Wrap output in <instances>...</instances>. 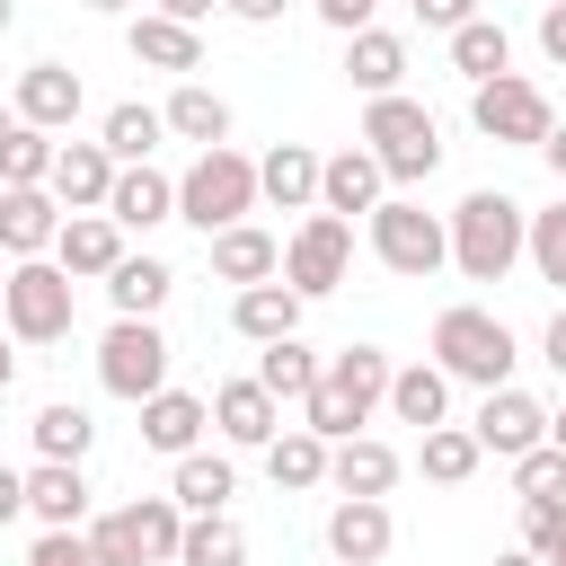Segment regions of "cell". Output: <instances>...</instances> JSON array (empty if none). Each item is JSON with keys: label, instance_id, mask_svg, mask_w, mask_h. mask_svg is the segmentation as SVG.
<instances>
[{"label": "cell", "instance_id": "obj_32", "mask_svg": "<svg viewBox=\"0 0 566 566\" xmlns=\"http://www.w3.org/2000/svg\"><path fill=\"white\" fill-rule=\"evenodd\" d=\"M451 71H460L469 88L504 80V71H513V35H504L495 18H469V27H451Z\"/></svg>", "mask_w": 566, "mask_h": 566}, {"label": "cell", "instance_id": "obj_37", "mask_svg": "<svg viewBox=\"0 0 566 566\" xmlns=\"http://www.w3.org/2000/svg\"><path fill=\"white\" fill-rule=\"evenodd\" d=\"M177 566H248V531H239L230 513H186Z\"/></svg>", "mask_w": 566, "mask_h": 566}, {"label": "cell", "instance_id": "obj_5", "mask_svg": "<svg viewBox=\"0 0 566 566\" xmlns=\"http://www.w3.org/2000/svg\"><path fill=\"white\" fill-rule=\"evenodd\" d=\"M513 363H522V345H513V327H504L495 310L460 301V310H442V318H433V371H442V380L504 389V380H513Z\"/></svg>", "mask_w": 566, "mask_h": 566}, {"label": "cell", "instance_id": "obj_31", "mask_svg": "<svg viewBox=\"0 0 566 566\" xmlns=\"http://www.w3.org/2000/svg\"><path fill=\"white\" fill-rule=\"evenodd\" d=\"M168 495H177V513H230L239 469H230L221 451H186V460H177V478H168Z\"/></svg>", "mask_w": 566, "mask_h": 566}, {"label": "cell", "instance_id": "obj_28", "mask_svg": "<svg viewBox=\"0 0 566 566\" xmlns=\"http://www.w3.org/2000/svg\"><path fill=\"white\" fill-rule=\"evenodd\" d=\"M159 124H168L177 142H195V150H221V142H230V97L203 88V80H177V97L159 106Z\"/></svg>", "mask_w": 566, "mask_h": 566}, {"label": "cell", "instance_id": "obj_60", "mask_svg": "<svg viewBox=\"0 0 566 566\" xmlns=\"http://www.w3.org/2000/svg\"><path fill=\"white\" fill-rule=\"evenodd\" d=\"M9 124H18V115H9V106H0V133H9Z\"/></svg>", "mask_w": 566, "mask_h": 566}, {"label": "cell", "instance_id": "obj_23", "mask_svg": "<svg viewBox=\"0 0 566 566\" xmlns=\"http://www.w3.org/2000/svg\"><path fill=\"white\" fill-rule=\"evenodd\" d=\"M256 203L274 212H318V150L310 142H274L256 159Z\"/></svg>", "mask_w": 566, "mask_h": 566}, {"label": "cell", "instance_id": "obj_12", "mask_svg": "<svg viewBox=\"0 0 566 566\" xmlns=\"http://www.w3.org/2000/svg\"><path fill=\"white\" fill-rule=\"evenodd\" d=\"M80 106H88V88H80V71H71V62H27V71H18V97H9V115H18V124H35V133H53V142H62V133L80 124Z\"/></svg>", "mask_w": 566, "mask_h": 566}, {"label": "cell", "instance_id": "obj_57", "mask_svg": "<svg viewBox=\"0 0 566 566\" xmlns=\"http://www.w3.org/2000/svg\"><path fill=\"white\" fill-rule=\"evenodd\" d=\"M548 442H557V451H566V407H557V416H548Z\"/></svg>", "mask_w": 566, "mask_h": 566}, {"label": "cell", "instance_id": "obj_50", "mask_svg": "<svg viewBox=\"0 0 566 566\" xmlns=\"http://www.w3.org/2000/svg\"><path fill=\"white\" fill-rule=\"evenodd\" d=\"M221 9H230V18H239V27H274V18H283V9H292V0H221Z\"/></svg>", "mask_w": 566, "mask_h": 566}, {"label": "cell", "instance_id": "obj_20", "mask_svg": "<svg viewBox=\"0 0 566 566\" xmlns=\"http://www.w3.org/2000/svg\"><path fill=\"white\" fill-rule=\"evenodd\" d=\"M203 407H212V433H221V442H239V451H265V442L283 433V407H274L256 380H221Z\"/></svg>", "mask_w": 566, "mask_h": 566}, {"label": "cell", "instance_id": "obj_52", "mask_svg": "<svg viewBox=\"0 0 566 566\" xmlns=\"http://www.w3.org/2000/svg\"><path fill=\"white\" fill-rule=\"evenodd\" d=\"M150 9H159V18H177V27H203L221 0H150Z\"/></svg>", "mask_w": 566, "mask_h": 566}, {"label": "cell", "instance_id": "obj_27", "mask_svg": "<svg viewBox=\"0 0 566 566\" xmlns=\"http://www.w3.org/2000/svg\"><path fill=\"white\" fill-rule=\"evenodd\" d=\"M345 80H354L363 97H398V88H407V35H389V27L345 35Z\"/></svg>", "mask_w": 566, "mask_h": 566}, {"label": "cell", "instance_id": "obj_11", "mask_svg": "<svg viewBox=\"0 0 566 566\" xmlns=\"http://www.w3.org/2000/svg\"><path fill=\"white\" fill-rule=\"evenodd\" d=\"M469 433H478V451H495V460H522V451H539L548 442V407L531 398V389H478V416H469Z\"/></svg>", "mask_w": 566, "mask_h": 566}, {"label": "cell", "instance_id": "obj_36", "mask_svg": "<svg viewBox=\"0 0 566 566\" xmlns=\"http://www.w3.org/2000/svg\"><path fill=\"white\" fill-rule=\"evenodd\" d=\"M478 460H486V451H478V433H469V424H433V433H416V469H424L433 486H469V478H478Z\"/></svg>", "mask_w": 566, "mask_h": 566}, {"label": "cell", "instance_id": "obj_45", "mask_svg": "<svg viewBox=\"0 0 566 566\" xmlns=\"http://www.w3.org/2000/svg\"><path fill=\"white\" fill-rule=\"evenodd\" d=\"M557 522H566V504H522V548L539 557V548L557 539Z\"/></svg>", "mask_w": 566, "mask_h": 566}, {"label": "cell", "instance_id": "obj_21", "mask_svg": "<svg viewBox=\"0 0 566 566\" xmlns=\"http://www.w3.org/2000/svg\"><path fill=\"white\" fill-rule=\"evenodd\" d=\"M27 513L44 531H88V469L80 460H35L27 469Z\"/></svg>", "mask_w": 566, "mask_h": 566}, {"label": "cell", "instance_id": "obj_56", "mask_svg": "<svg viewBox=\"0 0 566 566\" xmlns=\"http://www.w3.org/2000/svg\"><path fill=\"white\" fill-rule=\"evenodd\" d=\"M9 380H18V354H9V336H0V389H9Z\"/></svg>", "mask_w": 566, "mask_h": 566}, {"label": "cell", "instance_id": "obj_44", "mask_svg": "<svg viewBox=\"0 0 566 566\" xmlns=\"http://www.w3.org/2000/svg\"><path fill=\"white\" fill-rule=\"evenodd\" d=\"M27 566H88V539H80V531H44V539L27 548Z\"/></svg>", "mask_w": 566, "mask_h": 566}, {"label": "cell", "instance_id": "obj_15", "mask_svg": "<svg viewBox=\"0 0 566 566\" xmlns=\"http://www.w3.org/2000/svg\"><path fill=\"white\" fill-rule=\"evenodd\" d=\"M106 186H115L106 142H53V177H44V195H53L62 212H106Z\"/></svg>", "mask_w": 566, "mask_h": 566}, {"label": "cell", "instance_id": "obj_26", "mask_svg": "<svg viewBox=\"0 0 566 566\" xmlns=\"http://www.w3.org/2000/svg\"><path fill=\"white\" fill-rule=\"evenodd\" d=\"M398 451L380 442V433H354V442H327V486L336 495H389L398 486Z\"/></svg>", "mask_w": 566, "mask_h": 566}, {"label": "cell", "instance_id": "obj_14", "mask_svg": "<svg viewBox=\"0 0 566 566\" xmlns=\"http://www.w3.org/2000/svg\"><path fill=\"white\" fill-rule=\"evenodd\" d=\"M53 265H62L71 283H106V274L124 265V230H115L106 212H62V230H53Z\"/></svg>", "mask_w": 566, "mask_h": 566}, {"label": "cell", "instance_id": "obj_25", "mask_svg": "<svg viewBox=\"0 0 566 566\" xmlns=\"http://www.w3.org/2000/svg\"><path fill=\"white\" fill-rule=\"evenodd\" d=\"M301 292L274 274V283H248V292H230V327L248 336V345H274V336H301Z\"/></svg>", "mask_w": 566, "mask_h": 566}, {"label": "cell", "instance_id": "obj_47", "mask_svg": "<svg viewBox=\"0 0 566 566\" xmlns=\"http://www.w3.org/2000/svg\"><path fill=\"white\" fill-rule=\"evenodd\" d=\"M310 9H318V18H327V27H336V35H363V27H371V9H380V0H310Z\"/></svg>", "mask_w": 566, "mask_h": 566}, {"label": "cell", "instance_id": "obj_29", "mask_svg": "<svg viewBox=\"0 0 566 566\" xmlns=\"http://www.w3.org/2000/svg\"><path fill=\"white\" fill-rule=\"evenodd\" d=\"M318 363H327V354H310L301 336H274V345H256V371H248V380H256L274 407H301V398L318 389Z\"/></svg>", "mask_w": 566, "mask_h": 566}, {"label": "cell", "instance_id": "obj_46", "mask_svg": "<svg viewBox=\"0 0 566 566\" xmlns=\"http://www.w3.org/2000/svg\"><path fill=\"white\" fill-rule=\"evenodd\" d=\"M469 18H478V0H416V27H433V35H451Z\"/></svg>", "mask_w": 566, "mask_h": 566}, {"label": "cell", "instance_id": "obj_58", "mask_svg": "<svg viewBox=\"0 0 566 566\" xmlns=\"http://www.w3.org/2000/svg\"><path fill=\"white\" fill-rule=\"evenodd\" d=\"M495 566H539V557H531V548H513V557H495Z\"/></svg>", "mask_w": 566, "mask_h": 566}, {"label": "cell", "instance_id": "obj_24", "mask_svg": "<svg viewBox=\"0 0 566 566\" xmlns=\"http://www.w3.org/2000/svg\"><path fill=\"white\" fill-rule=\"evenodd\" d=\"M203 248H212V274H221V283H239V292L283 274V239H274V230H256V221H230V230H212Z\"/></svg>", "mask_w": 566, "mask_h": 566}, {"label": "cell", "instance_id": "obj_22", "mask_svg": "<svg viewBox=\"0 0 566 566\" xmlns=\"http://www.w3.org/2000/svg\"><path fill=\"white\" fill-rule=\"evenodd\" d=\"M124 53L142 62V71H203V27H177V18H159V9H142L133 27H124Z\"/></svg>", "mask_w": 566, "mask_h": 566}, {"label": "cell", "instance_id": "obj_19", "mask_svg": "<svg viewBox=\"0 0 566 566\" xmlns=\"http://www.w3.org/2000/svg\"><path fill=\"white\" fill-rule=\"evenodd\" d=\"M106 221H115L124 239L177 221V177H159L150 159H142V168H115V186H106Z\"/></svg>", "mask_w": 566, "mask_h": 566}, {"label": "cell", "instance_id": "obj_16", "mask_svg": "<svg viewBox=\"0 0 566 566\" xmlns=\"http://www.w3.org/2000/svg\"><path fill=\"white\" fill-rule=\"evenodd\" d=\"M380 195H389V177H380V159H371L363 142H345V150H327V159H318V212L354 221V212H371Z\"/></svg>", "mask_w": 566, "mask_h": 566}, {"label": "cell", "instance_id": "obj_35", "mask_svg": "<svg viewBox=\"0 0 566 566\" xmlns=\"http://www.w3.org/2000/svg\"><path fill=\"white\" fill-rule=\"evenodd\" d=\"M265 478H274V486H292V495L327 486V442H318V433H301V424H283V433L265 442Z\"/></svg>", "mask_w": 566, "mask_h": 566}, {"label": "cell", "instance_id": "obj_3", "mask_svg": "<svg viewBox=\"0 0 566 566\" xmlns=\"http://www.w3.org/2000/svg\"><path fill=\"white\" fill-rule=\"evenodd\" d=\"M363 150L380 159V177H389V195H407V186H424L433 168H442V124H433V106L424 97H371L363 106Z\"/></svg>", "mask_w": 566, "mask_h": 566}, {"label": "cell", "instance_id": "obj_38", "mask_svg": "<svg viewBox=\"0 0 566 566\" xmlns=\"http://www.w3.org/2000/svg\"><path fill=\"white\" fill-rule=\"evenodd\" d=\"M35 460H88V442H97V424H88V407H71V398H53V407H35Z\"/></svg>", "mask_w": 566, "mask_h": 566}, {"label": "cell", "instance_id": "obj_59", "mask_svg": "<svg viewBox=\"0 0 566 566\" xmlns=\"http://www.w3.org/2000/svg\"><path fill=\"white\" fill-rule=\"evenodd\" d=\"M9 27H18V0H0V35H9Z\"/></svg>", "mask_w": 566, "mask_h": 566}, {"label": "cell", "instance_id": "obj_54", "mask_svg": "<svg viewBox=\"0 0 566 566\" xmlns=\"http://www.w3.org/2000/svg\"><path fill=\"white\" fill-rule=\"evenodd\" d=\"M539 566H566V522H557V539L539 548Z\"/></svg>", "mask_w": 566, "mask_h": 566}, {"label": "cell", "instance_id": "obj_53", "mask_svg": "<svg viewBox=\"0 0 566 566\" xmlns=\"http://www.w3.org/2000/svg\"><path fill=\"white\" fill-rule=\"evenodd\" d=\"M539 159H548V177H557V195H566V124H548V142H539Z\"/></svg>", "mask_w": 566, "mask_h": 566}, {"label": "cell", "instance_id": "obj_10", "mask_svg": "<svg viewBox=\"0 0 566 566\" xmlns=\"http://www.w3.org/2000/svg\"><path fill=\"white\" fill-rule=\"evenodd\" d=\"M345 274H354V221H336V212H301V230L283 239V283H292L301 301H327Z\"/></svg>", "mask_w": 566, "mask_h": 566}, {"label": "cell", "instance_id": "obj_49", "mask_svg": "<svg viewBox=\"0 0 566 566\" xmlns=\"http://www.w3.org/2000/svg\"><path fill=\"white\" fill-rule=\"evenodd\" d=\"M18 513H27V469H9V460H0V531H9Z\"/></svg>", "mask_w": 566, "mask_h": 566}, {"label": "cell", "instance_id": "obj_51", "mask_svg": "<svg viewBox=\"0 0 566 566\" xmlns=\"http://www.w3.org/2000/svg\"><path fill=\"white\" fill-rule=\"evenodd\" d=\"M539 354H548V371H557V380H566V301H557V318H548V327H539Z\"/></svg>", "mask_w": 566, "mask_h": 566}, {"label": "cell", "instance_id": "obj_8", "mask_svg": "<svg viewBox=\"0 0 566 566\" xmlns=\"http://www.w3.org/2000/svg\"><path fill=\"white\" fill-rule=\"evenodd\" d=\"M97 389L124 398V407H142V398L168 389V336H159V318H115L97 336Z\"/></svg>", "mask_w": 566, "mask_h": 566}, {"label": "cell", "instance_id": "obj_9", "mask_svg": "<svg viewBox=\"0 0 566 566\" xmlns=\"http://www.w3.org/2000/svg\"><path fill=\"white\" fill-rule=\"evenodd\" d=\"M469 124H478L495 150H539V142H548V124H557V106H548V88H539V80L504 71V80L469 88Z\"/></svg>", "mask_w": 566, "mask_h": 566}, {"label": "cell", "instance_id": "obj_43", "mask_svg": "<svg viewBox=\"0 0 566 566\" xmlns=\"http://www.w3.org/2000/svg\"><path fill=\"white\" fill-rule=\"evenodd\" d=\"M513 495H522V504H566V451H557V442L522 451V460H513Z\"/></svg>", "mask_w": 566, "mask_h": 566}, {"label": "cell", "instance_id": "obj_55", "mask_svg": "<svg viewBox=\"0 0 566 566\" xmlns=\"http://www.w3.org/2000/svg\"><path fill=\"white\" fill-rule=\"evenodd\" d=\"M80 9H97V18H124V9H133V0H80Z\"/></svg>", "mask_w": 566, "mask_h": 566}, {"label": "cell", "instance_id": "obj_39", "mask_svg": "<svg viewBox=\"0 0 566 566\" xmlns=\"http://www.w3.org/2000/svg\"><path fill=\"white\" fill-rule=\"evenodd\" d=\"M522 256H531V274H539V283H557V292H566V195L531 212V230H522Z\"/></svg>", "mask_w": 566, "mask_h": 566}, {"label": "cell", "instance_id": "obj_40", "mask_svg": "<svg viewBox=\"0 0 566 566\" xmlns=\"http://www.w3.org/2000/svg\"><path fill=\"white\" fill-rule=\"evenodd\" d=\"M44 177H53V133L9 124L0 133V186H44Z\"/></svg>", "mask_w": 566, "mask_h": 566}, {"label": "cell", "instance_id": "obj_18", "mask_svg": "<svg viewBox=\"0 0 566 566\" xmlns=\"http://www.w3.org/2000/svg\"><path fill=\"white\" fill-rule=\"evenodd\" d=\"M53 230H62V203L44 186H0V256L27 265V256H53Z\"/></svg>", "mask_w": 566, "mask_h": 566}, {"label": "cell", "instance_id": "obj_48", "mask_svg": "<svg viewBox=\"0 0 566 566\" xmlns=\"http://www.w3.org/2000/svg\"><path fill=\"white\" fill-rule=\"evenodd\" d=\"M539 53L566 71V0H539Z\"/></svg>", "mask_w": 566, "mask_h": 566}, {"label": "cell", "instance_id": "obj_13", "mask_svg": "<svg viewBox=\"0 0 566 566\" xmlns=\"http://www.w3.org/2000/svg\"><path fill=\"white\" fill-rule=\"evenodd\" d=\"M389 539H398L389 495H336V504H327V557H336V566H380Z\"/></svg>", "mask_w": 566, "mask_h": 566}, {"label": "cell", "instance_id": "obj_34", "mask_svg": "<svg viewBox=\"0 0 566 566\" xmlns=\"http://www.w3.org/2000/svg\"><path fill=\"white\" fill-rule=\"evenodd\" d=\"M177 292V274L159 265V256H133L124 248V265L106 274V301H115V318H159V301Z\"/></svg>", "mask_w": 566, "mask_h": 566}, {"label": "cell", "instance_id": "obj_41", "mask_svg": "<svg viewBox=\"0 0 566 566\" xmlns=\"http://www.w3.org/2000/svg\"><path fill=\"white\" fill-rule=\"evenodd\" d=\"M124 513H133V531H142V548H150V566H177V539H186L177 495H142V504H124Z\"/></svg>", "mask_w": 566, "mask_h": 566}, {"label": "cell", "instance_id": "obj_4", "mask_svg": "<svg viewBox=\"0 0 566 566\" xmlns=\"http://www.w3.org/2000/svg\"><path fill=\"white\" fill-rule=\"evenodd\" d=\"M71 318H80V283H71L53 256L0 265V336H9V345H62Z\"/></svg>", "mask_w": 566, "mask_h": 566}, {"label": "cell", "instance_id": "obj_1", "mask_svg": "<svg viewBox=\"0 0 566 566\" xmlns=\"http://www.w3.org/2000/svg\"><path fill=\"white\" fill-rule=\"evenodd\" d=\"M389 354L380 345H336L327 363H318V389L301 398V433H318V442H354L363 424H371V407L389 398Z\"/></svg>", "mask_w": 566, "mask_h": 566}, {"label": "cell", "instance_id": "obj_7", "mask_svg": "<svg viewBox=\"0 0 566 566\" xmlns=\"http://www.w3.org/2000/svg\"><path fill=\"white\" fill-rule=\"evenodd\" d=\"M363 239H371V256H380L389 274H407V283H433V274L451 265V230H442V212H424L416 195H380V203L363 212Z\"/></svg>", "mask_w": 566, "mask_h": 566}, {"label": "cell", "instance_id": "obj_33", "mask_svg": "<svg viewBox=\"0 0 566 566\" xmlns=\"http://www.w3.org/2000/svg\"><path fill=\"white\" fill-rule=\"evenodd\" d=\"M97 142H106V159L115 168H142L159 142H168V124H159V106H142V97H124V106H106V124H97Z\"/></svg>", "mask_w": 566, "mask_h": 566}, {"label": "cell", "instance_id": "obj_42", "mask_svg": "<svg viewBox=\"0 0 566 566\" xmlns=\"http://www.w3.org/2000/svg\"><path fill=\"white\" fill-rule=\"evenodd\" d=\"M80 539H88V566H150V548H142V531H133V513H124V504H115V513H97Z\"/></svg>", "mask_w": 566, "mask_h": 566}, {"label": "cell", "instance_id": "obj_30", "mask_svg": "<svg viewBox=\"0 0 566 566\" xmlns=\"http://www.w3.org/2000/svg\"><path fill=\"white\" fill-rule=\"evenodd\" d=\"M398 424H416V433H433V424H451V380L433 371V363H398L389 371V398H380Z\"/></svg>", "mask_w": 566, "mask_h": 566}, {"label": "cell", "instance_id": "obj_2", "mask_svg": "<svg viewBox=\"0 0 566 566\" xmlns=\"http://www.w3.org/2000/svg\"><path fill=\"white\" fill-rule=\"evenodd\" d=\"M442 230H451V265H460L469 283H504V274L522 265L531 212H522L504 186H478V195H460V203L442 212Z\"/></svg>", "mask_w": 566, "mask_h": 566}, {"label": "cell", "instance_id": "obj_17", "mask_svg": "<svg viewBox=\"0 0 566 566\" xmlns=\"http://www.w3.org/2000/svg\"><path fill=\"white\" fill-rule=\"evenodd\" d=\"M203 433H212V407H203L195 389H159V398H142V451L186 460V451H203Z\"/></svg>", "mask_w": 566, "mask_h": 566}, {"label": "cell", "instance_id": "obj_6", "mask_svg": "<svg viewBox=\"0 0 566 566\" xmlns=\"http://www.w3.org/2000/svg\"><path fill=\"white\" fill-rule=\"evenodd\" d=\"M248 212H256V159H248L239 142L195 150L186 177H177V221H195V230L212 239V230H230V221H248Z\"/></svg>", "mask_w": 566, "mask_h": 566}]
</instances>
